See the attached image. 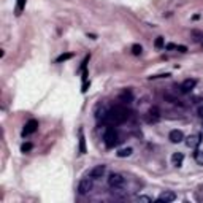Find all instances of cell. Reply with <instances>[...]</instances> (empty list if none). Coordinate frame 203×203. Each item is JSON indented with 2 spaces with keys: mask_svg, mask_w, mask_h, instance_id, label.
Listing matches in <instances>:
<instances>
[{
  "mask_svg": "<svg viewBox=\"0 0 203 203\" xmlns=\"http://www.w3.org/2000/svg\"><path fill=\"white\" fill-rule=\"evenodd\" d=\"M105 171H106V167L105 165H97V167H94V168L90 170L89 176L92 178V179H100V178L105 175Z\"/></svg>",
  "mask_w": 203,
  "mask_h": 203,
  "instance_id": "8",
  "label": "cell"
},
{
  "mask_svg": "<svg viewBox=\"0 0 203 203\" xmlns=\"http://www.w3.org/2000/svg\"><path fill=\"white\" fill-rule=\"evenodd\" d=\"M132 53H133L135 56H140L141 53H143V48H141V44H133V46H132Z\"/></svg>",
  "mask_w": 203,
  "mask_h": 203,
  "instance_id": "20",
  "label": "cell"
},
{
  "mask_svg": "<svg viewBox=\"0 0 203 203\" xmlns=\"http://www.w3.org/2000/svg\"><path fill=\"white\" fill-rule=\"evenodd\" d=\"M182 160H184V156H182L181 152H175V154L171 156V162H173L175 167H181L182 165Z\"/></svg>",
  "mask_w": 203,
  "mask_h": 203,
  "instance_id": "13",
  "label": "cell"
},
{
  "mask_svg": "<svg viewBox=\"0 0 203 203\" xmlns=\"http://www.w3.org/2000/svg\"><path fill=\"white\" fill-rule=\"evenodd\" d=\"M190 33H192V37H194L197 41H203V32H200V30H190Z\"/></svg>",
  "mask_w": 203,
  "mask_h": 203,
  "instance_id": "16",
  "label": "cell"
},
{
  "mask_svg": "<svg viewBox=\"0 0 203 203\" xmlns=\"http://www.w3.org/2000/svg\"><path fill=\"white\" fill-rule=\"evenodd\" d=\"M73 57V54L72 53H65V54H60L59 57H57V62H64V60H68V59H72Z\"/></svg>",
  "mask_w": 203,
  "mask_h": 203,
  "instance_id": "19",
  "label": "cell"
},
{
  "mask_svg": "<svg viewBox=\"0 0 203 203\" xmlns=\"http://www.w3.org/2000/svg\"><path fill=\"white\" fill-rule=\"evenodd\" d=\"M38 129V121L37 119H30L27 124L24 125V130H22V136H27L30 133H33L35 130Z\"/></svg>",
  "mask_w": 203,
  "mask_h": 203,
  "instance_id": "7",
  "label": "cell"
},
{
  "mask_svg": "<svg viewBox=\"0 0 203 203\" xmlns=\"http://www.w3.org/2000/svg\"><path fill=\"white\" fill-rule=\"evenodd\" d=\"M103 141H105V146L108 149L114 148L116 144H118V132H116L113 127H108V129L105 130V135H103Z\"/></svg>",
  "mask_w": 203,
  "mask_h": 203,
  "instance_id": "2",
  "label": "cell"
},
{
  "mask_svg": "<svg viewBox=\"0 0 203 203\" xmlns=\"http://www.w3.org/2000/svg\"><path fill=\"white\" fill-rule=\"evenodd\" d=\"M136 199H138L140 202H146V203H151V202H152L151 197H146V195H138Z\"/></svg>",
  "mask_w": 203,
  "mask_h": 203,
  "instance_id": "23",
  "label": "cell"
},
{
  "mask_svg": "<svg viewBox=\"0 0 203 203\" xmlns=\"http://www.w3.org/2000/svg\"><path fill=\"white\" fill-rule=\"evenodd\" d=\"M202 140H203V135L200 133V132H197V133L190 135V136H187V140H186V146H187V148H192V149H197V148L200 146Z\"/></svg>",
  "mask_w": 203,
  "mask_h": 203,
  "instance_id": "5",
  "label": "cell"
},
{
  "mask_svg": "<svg viewBox=\"0 0 203 203\" xmlns=\"http://www.w3.org/2000/svg\"><path fill=\"white\" fill-rule=\"evenodd\" d=\"M32 148H33L32 143H24V144L21 146V151H22V152H29V151H32Z\"/></svg>",
  "mask_w": 203,
  "mask_h": 203,
  "instance_id": "21",
  "label": "cell"
},
{
  "mask_svg": "<svg viewBox=\"0 0 203 203\" xmlns=\"http://www.w3.org/2000/svg\"><path fill=\"white\" fill-rule=\"evenodd\" d=\"M132 148H124V149H121L119 152H118V157H129L130 154H132Z\"/></svg>",
  "mask_w": 203,
  "mask_h": 203,
  "instance_id": "17",
  "label": "cell"
},
{
  "mask_svg": "<svg viewBox=\"0 0 203 203\" xmlns=\"http://www.w3.org/2000/svg\"><path fill=\"white\" fill-rule=\"evenodd\" d=\"M175 200H176L175 192H164V194H160L159 199H157L159 203H170V202H175Z\"/></svg>",
  "mask_w": 203,
  "mask_h": 203,
  "instance_id": "9",
  "label": "cell"
},
{
  "mask_svg": "<svg viewBox=\"0 0 203 203\" xmlns=\"http://www.w3.org/2000/svg\"><path fill=\"white\" fill-rule=\"evenodd\" d=\"M164 44H165V41H164V37H157V38H156L154 46H156L157 49H162V48H164Z\"/></svg>",
  "mask_w": 203,
  "mask_h": 203,
  "instance_id": "18",
  "label": "cell"
},
{
  "mask_svg": "<svg viewBox=\"0 0 203 203\" xmlns=\"http://www.w3.org/2000/svg\"><path fill=\"white\" fill-rule=\"evenodd\" d=\"M148 122L151 124H154V122H159L160 121V110L157 108V106H152V108H149V111H148Z\"/></svg>",
  "mask_w": 203,
  "mask_h": 203,
  "instance_id": "6",
  "label": "cell"
},
{
  "mask_svg": "<svg viewBox=\"0 0 203 203\" xmlns=\"http://www.w3.org/2000/svg\"><path fill=\"white\" fill-rule=\"evenodd\" d=\"M194 157H195V162L199 165H203V151H199L197 149L195 152H194Z\"/></svg>",
  "mask_w": 203,
  "mask_h": 203,
  "instance_id": "15",
  "label": "cell"
},
{
  "mask_svg": "<svg viewBox=\"0 0 203 203\" xmlns=\"http://www.w3.org/2000/svg\"><path fill=\"white\" fill-rule=\"evenodd\" d=\"M129 116H130V113L127 111V108H124V106H121V105H116L103 114V122L122 124L129 119Z\"/></svg>",
  "mask_w": 203,
  "mask_h": 203,
  "instance_id": "1",
  "label": "cell"
},
{
  "mask_svg": "<svg viewBox=\"0 0 203 203\" xmlns=\"http://www.w3.org/2000/svg\"><path fill=\"white\" fill-rule=\"evenodd\" d=\"M124 176L122 175H119V173H111L108 176V186L111 187V189H121V187L124 186Z\"/></svg>",
  "mask_w": 203,
  "mask_h": 203,
  "instance_id": "3",
  "label": "cell"
},
{
  "mask_svg": "<svg viewBox=\"0 0 203 203\" xmlns=\"http://www.w3.org/2000/svg\"><path fill=\"white\" fill-rule=\"evenodd\" d=\"M195 84H197V79H186L184 83L181 84V92H184V94H187V92H190L192 89L195 87Z\"/></svg>",
  "mask_w": 203,
  "mask_h": 203,
  "instance_id": "10",
  "label": "cell"
},
{
  "mask_svg": "<svg viewBox=\"0 0 203 203\" xmlns=\"http://www.w3.org/2000/svg\"><path fill=\"white\" fill-rule=\"evenodd\" d=\"M165 48H167V49H176V44H173V43H168Z\"/></svg>",
  "mask_w": 203,
  "mask_h": 203,
  "instance_id": "26",
  "label": "cell"
},
{
  "mask_svg": "<svg viewBox=\"0 0 203 203\" xmlns=\"http://www.w3.org/2000/svg\"><path fill=\"white\" fill-rule=\"evenodd\" d=\"M197 113H199V116H200V118L203 119V105H200V106H199V110H197Z\"/></svg>",
  "mask_w": 203,
  "mask_h": 203,
  "instance_id": "25",
  "label": "cell"
},
{
  "mask_svg": "<svg viewBox=\"0 0 203 203\" xmlns=\"http://www.w3.org/2000/svg\"><path fill=\"white\" fill-rule=\"evenodd\" d=\"M86 138H84V133L83 130H79V152L81 154H86Z\"/></svg>",
  "mask_w": 203,
  "mask_h": 203,
  "instance_id": "14",
  "label": "cell"
},
{
  "mask_svg": "<svg viewBox=\"0 0 203 203\" xmlns=\"http://www.w3.org/2000/svg\"><path fill=\"white\" fill-rule=\"evenodd\" d=\"M168 138L171 143H181L182 140H184V135H182V132L181 130H171L170 132V135H168Z\"/></svg>",
  "mask_w": 203,
  "mask_h": 203,
  "instance_id": "11",
  "label": "cell"
},
{
  "mask_svg": "<svg viewBox=\"0 0 203 203\" xmlns=\"http://www.w3.org/2000/svg\"><path fill=\"white\" fill-rule=\"evenodd\" d=\"M92 178H84V179H81L79 181V184H78V192L81 195H86V194H89L90 190H92Z\"/></svg>",
  "mask_w": 203,
  "mask_h": 203,
  "instance_id": "4",
  "label": "cell"
},
{
  "mask_svg": "<svg viewBox=\"0 0 203 203\" xmlns=\"http://www.w3.org/2000/svg\"><path fill=\"white\" fill-rule=\"evenodd\" d=\"M132 100H133V94L130 90H124L119 95V102H122V103H132Z\"/></svg>",
  "mask_w": 203,
  "mask_h": 203,
  "instance_id": "12",
  "label": "cell"
},
{
  "mask_svg": "<svg viewBox=\"0 0 203 203\" xmlns=\"http://www.w3.org/2000/svg\"><path fill=\"white\" fill-rule=\"evenodd\" d=\"M176 49H178V51H181V53H186V51H187V48H186V46H182V44H176Z\"/></svg>",
  "mask_w": 203,
  "mask_h": 203,
  "instance_id": "24",
  "label": "cell"
},
{
  "mask_svg": "<svg viewBox=\"0 0 203 203\" xmlns=\"http://www.w3.org/2000/svg\"><path fill=\"white\" fill-rule=\"evenodd\" d=\"M24 5H25V0H18V8H16V14H21L22 8H24Z\"/></svg>",
  "mask_w": 203,
  "mask_h": 203,
  "instance_id": "22",
  "label": "cell"
}]
</instances>
